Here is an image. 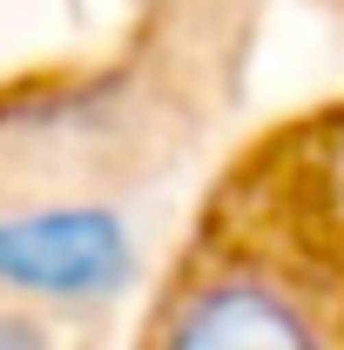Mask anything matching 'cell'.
Returning a JSON list of instances; mask_svg holds the SVG:
<instances>
[{"mask_svg":"<svg viewBox=\"0 0 344 350\" xmlns=\"http://www.w3.org/2000/svg\"><path fill=\"white\" fill-rule=\"evenodd\" d=\"M135 276L129 216L108 202L0 216V290L41 304H101Z\"/></svg>","mask_w":344,"mask_h":350,"instance_id":"6da1fadb","label":"cell"},{"mask_svg":"<svg viewBox=\"0 0 344 350\" xmlns=\"http://www.w3.org/2000/svg\"><path fill=\"white\" fill-rule=\"evenodd\" d=\"M156 350H324V337L291 290L250 269H223L162 317Z\"/></svg>","mask_w":344,"mask_h":350,"instance_id":"7a4b0ae2","label":"cell"},{"mask_svg":"<svg viewBox=\"0 0 344 350\" xmlns=\"http://www.w3.org/2000/svg\"><path fill=\"white\" fill-rule=\"evenodd\" d=\"M0 350H54V344H47V337L34 330V323H27V317L0 310Z\"/></svg>","mask_w":344,"mask_h":350,"instance_id":"3957f363","label":"cell"}]
</instances>
